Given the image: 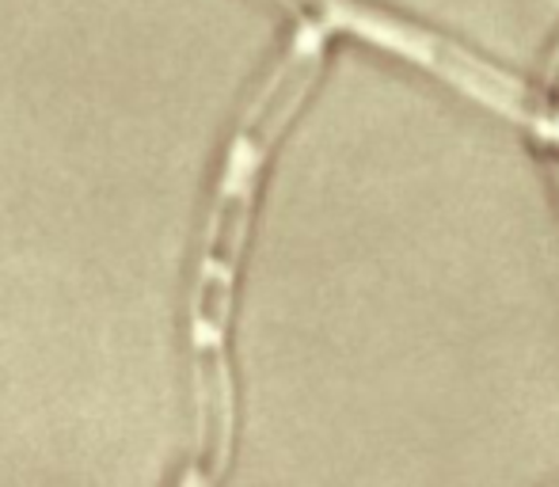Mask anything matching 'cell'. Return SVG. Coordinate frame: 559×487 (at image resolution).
Listing matches in <instances>:
<instances>
[{
    "mask_svg": "<svg viewBox=\"0 0 559 487\" xmlns=\"http://www.w3.org/2000/svg\"><path fill=\"white\" fill-rule=\"evenodd\" d=\"M335 31L320 20H297V31L225 141L206 202L187 294V373L194 404V446L183 484H217L236 450V377H233V309L240 286V263L248 251L255 202L266 164L278 141L301 115L320 73L328 66Z\"/></svg>",
    "mask_w": 559,
    "mask_h": 487,
    "instance_id": "1",
    "label": "cell"
},
{
    "mask_svg": "<svg viewBox=\"0 0 559 487\" xmlns=\"http://www.w3.org/2000/svg\"><path fill=\"white\" fill-rule=\"evenodd\" d=\"M545 96H548V104H545L548 122L559 126V43H556L552 58H548V69H545Z\"/></svg>",
    "mask_w": 559,
    "mask_h": 487,
    "instance_id": "2",
    "label": "cell"
},
{
    "mask_svg": "<svg viewBox=\"0 0 559 487\" xmlns=\"http://www.w3.org/2000/svg\"><path fill=\"white\" fill-rule=\"evenodd\" d=\"M556 153H559V149H556Z\"/></svg>",
    "mask_w": 559,
    "mask_h": 487,
    "instance_id": "3",
    "label": "cell"
}]
</instances>
